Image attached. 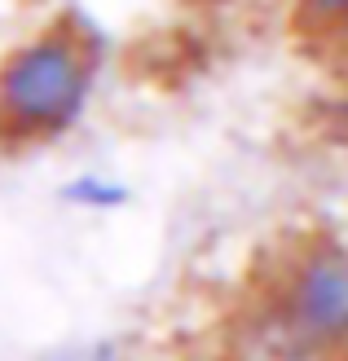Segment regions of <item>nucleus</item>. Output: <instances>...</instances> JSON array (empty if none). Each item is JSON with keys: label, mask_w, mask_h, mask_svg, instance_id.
<instances>
[{"label": "nucleus", "mask_w": 348, "mask_h": 361, "mask_svg": "<svg viewBox=\"0 0 348 361\" xmlns=\"http://www.w3.org/2000/svg\"><path fill=\"white\" fill-rule=\"evenodd\" d=\"M88 88L93 62L84 44L66 31H44L0 66V115L23 133H58L80 119Z\"/></svg>", "instance_id": "1"}, {"label": "nucleus", "mask_w": 348, "mask_h": 361, "mask_svg": "<svg viewBox=\"0 0 348 361\" xmlns=\"http://www.w3.org/2000/svg\"><path fill=\"white\" fill-rule=\"evenodd\" d=\"M282 326L308 348H348V251L313 247L291 269L282 291Z\"/></svg>", "instance_id": "2"}, {"label": "nucleus", "mask_w": 348, "mask_h": 361, "mask_svg": "<svg viewBox=\"0 0 348 361\" xmlns=\"http://www.w3.org/2000/svg\"><path fill=\"white\" fill-rule=\"evenodd\" d=\"M124 185L119 180H111V176H76L66 185V203H76L80 212H111V207H119L124 203Z\"/></svg>", "instance_id": "3"}, {"label": "nucleus", "mask_w": 348, "mask_h": 361, "mask_svg": "<svg viewBox=\"0 0 348 361\" xmlns=\"http://www.w3.org/2000/svg\"><path fill=\"white\" fill-rule=\"evenodd\" d=\"M313 23H348V0H300Z\"/></svg>", "instance_id": "4"}]
</instances>
